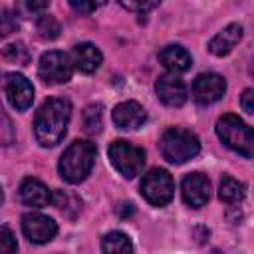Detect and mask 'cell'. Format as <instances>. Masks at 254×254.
<instances>
[{"label":"cell","instance_id":"cell-1","mask_svg":"<svg viewBox=\"0 0 254 254\" xmlns=\"http://www.w3.org/2000/svg\"><path fill=\"white\" fill-rule=\"evenodd\" d=\"M71 117V103L65 97H50L46 99L34 117V133L42 147L58 145L65 131Z\"/></svg>","mask_w":254,"mask_h":254},{"label":"cell","instance_id":"cell-2","mask_svg":"<svg viewBox=\"0 0 254 254\" xmlns=\"http://www.w3.org/2000/svg\"><path fill=\"white\" fill-rule=\"evenodd\" d=\"M95 145L91 141H73L62 155L60 159V175L64 181L75 185V183H81L91 167H93V161H95Z\"/></svg>","mask_w":254,"mask_h":254},{"label":"cell","instance_id":"cell-3","mask_svg":"<svg viewBox=\"0 0 254 254\" xmlns=\"http://www.w3.org/2000/svg\"><path fill=\"white\" fill-rule=\"evenodd\" d=\"M159 149H161L163 159H167L169 163L181 165V163H187V161H190L198 155L200 141L189 129L171 127L163 133V137L159 141Z\"/></svg>","mask_w":254,"mask_h":254},{"label":"cell","instance_id":"cell-4","mask_svg":"<svg viewBox=\"0 0 254 254\" xmlns=\"http://www.w3.org/2000/svg\"><path fill=\"white\" fill-rule=\"evenodd\" d=\"M216 135L228 149L240 153L242 157L250 159L254 155V133L238 115H222L216 121Z\"/></svg>","mask_w":254,"mask_h":254},{"label":"cell","instance_id":"cell-5","mask_svg":"<svg viewBox=\"0 0 254 254\" xmlns=\"http://www.w3.org/2000/svg\"><path fill=\"white\" fill-rule=\"evenodd\" d=\"M107 155H109L111 165L125 179L137 177L145 167V151L141 147L129 143V141H123V139L113 141L107 149Z\"/></svg>","mask_w":254,"mask_h":254},{"label":"cell","instance_id":"cell-6","mask_svg":"<svg viewBox=\"0 0 254 254\" xmlns=\"http://www.w3.org/2000/svg\"><path fill=\"white\" fill-rule=\"evenodd\" d=\"M173 192H175V183L165 169H153L141 181V194L153 206H165L167 202H171Z\"/></svg>","mask_w":254,"mask_h":254},{"label":"cell","instance_id":"cell-7","mask_svg":"<svg viewBox=\"0 0 254 254\" xmlns=\"http://www.w3.org/2000/svg\"><path fill=\"white\" fill-rule=\"evenodd\" d=\"M71 71H73V64H71L69 56L64 54V52L52 50V52H46L40 58L38 75L48 85H60V83L69 81L71 79Z\"/></svg>","mask_w":254,"mask_h":254},{"label":"cell","instance_id":"cell-8","mask_svg":"<svg viewBox=\"0 0 254 254\" xmlns=\"http://www.w3.org/2000/svg\"><path fill=\"white\" fill-rule=\"evenodd\" d=\"M2 89L16 111H26L34 101V87L22 73H4L2 75Z\"/></svg>","mask_w":254,"mask_h":254},{"label":"cell","instance_id":"cell-9","mask_svg":"<svg viewBox=\"0 0 254 254\" xmlns=\"http://www.w3.org/2000/svg\"><path fill=\"white\" fill-rule=\"evenodd\" d=\"M22 232L24 236L34 244H46L58 234V224L54 218L40 214V212H28L22 216Z\"/></svg>","mask_w":254,"mask_h":254},{"label":"cell","instance_id":"cell-10","mask_svg":"<svg viewBox=\"0 0 254 254\" xmlns=\"http://www.w3.org/2000/svg\"><path fill=\"white\" fill-rule=\"evenodd\" d=\"M226 91V81L218 73H200L192 83V97L200 105H210L218 101Z\"/></svg>","mask_w":254,"mask_h":254},{"label":"cell","instance_id":"cell-11","mask_svg":"<svg viewBox=\"0 0 254 254\" xmlns=\"http://www.w3.org/2000/svg\"><path fill=\"white\" fill-rule=\"evenodd\" d=\"M181 194L189 206L200 208L210 198V181L202 173H189L181 183Z\"/></svg>","mask_w":254,"mask_h":254},{"label":"cell","instance_id":"cell-12","mask_svg":"<svg viewBox=\"0 0 254 254\" xmlns=\"http://www.w3.org/2000/svg\"><path fill=\"white\" fill-rule=\"evenodd\" d=\"M155 91H157V97L169 107H181L187 101V95H189L185 81L175 73L161 75L155 83Z\"/></svg>","mask_w":254,"mask_h":254},{"label":"cell","instance_id":"cell-13","mask_svg":"<svg viewBox=\"0 0 254 254\" xmlns=\"http://www.w3.org/2000/svg\"><path fill=\"white\" fill-rule=\"evenodd\" d=\"M111 119H113L115 127H119L123 131H135V129H139L145 123L147 113H145L141 103H137V101H123V103L113 107Z\"/></svg>","mask_w":254,"mask_h":254},{"label":"cell","instance_id":"cell-14","mask_svg":"<svg viewBox=\"0 0 254 254\" xmlns=\"http://www.w3.org/2000/svg\"><path fill=\"white\" fill-rule=\"evenodd\" d=\"M20 198L26 206L42 208V206H48L52 202V190L42 181L28 177L20 185Z\"/></svg>","mask_w":254,"mask_h":254},{"label":"cell","instance_id":"cell-15","mask_svg":"<svg viewBox=\"0 0 254 254\" xmlns=\"http://www.w3.org/2000/svg\"><path fill=\"white\" fill-rule=\"evenodd\" d=\"M71 58H73L71 64H73L79 71H83V73H93V71L101 65V60H103L99 48H95V46L89 44V42L77 44V46L73 48Z\"/></svg>","mask_w":254,"mask_h":254},{"label":"cell","instance_id":"cell-16","mask_svg":"<svg viewBox=\"0 0 254 254\" xmlns=\"http://www.w3.org/2000/svg\"><path fill=\"white\" fill-rule=\"evenodd\" d=\"M159 62L171 71V73H183V71H187L189 67H190V64H192V58H190V54L183 48V46H177V44H171V46H167V48H163L161 52H159Z\"/></svg>","mask_w":254,"mask_h":254},{"label":"cell","instance_id":"cell-17","mask_svg":"<svg viewBox=\"0 0 254 254\" xmlns=\"http://www.w3.org/2000/svg\"><path fill=\"white\" fill-rule=\"evenodd\" d=\"M242 38V26L240 24H228L226 28H222L210 42H208V50L214 56H226L232 52V48L240 42Z\"/></svg>","mask_w":254,"mask_h":254},{"label":"cell","instance_id":"cell-18","mask_svg":"<svg viewBox=\"0 0 254 254\" xmlns=\"http://www.w3.org/2000/svg\"><path fill=\"white\" fill-rule=\"evenodd\" d=\"M103 254H133V242L125 232L111 230L101 238Z\"/></svg>","mask_w":254,"mask_h":254},{"label":"cell","instance_id":"cell-19","mask_svg":"<svg viewBox=\"0 0 254 254\" xmlns=\"http://www.w3.org/2000/svg\"><path fill=\"white\" fill-rule=\"evenodd\" d=\"M52 202L56 204L58 210H62L67 218H75L77 212L81 210V200L73 194V192H67V190H56L52 194Z\"/></svg>","mask_w":254,"mask_h":254},{"label":"cell","instance_id":"cell-20","mask_svg":"<svg viewBox=\"0 0 254 254\" xmlns=\"http://www.w3.org/2000/svg\"><path fill=\"white\" fill-rule=\"evenodd\" d=\"M218 196L226 204H236L244 198V185L232 177H222L218 187Z\"/></svg>","mask_w":254,"mask_h":254},{"label":"cell","instance_id":"cell-21","mask_svg":"<svg viewBox=\"0 0 254 254\" xmlns=\"http://www.w3.org/2000/svg\"><path fill=\"white\" fill-rule=\"evenodd\" d=\"M81 121H83V129L87 133H99L101 131V125H103V105L101 103L87 105L83 109Z\"/></svg>","mask_w":254,"mask_h":254},{"label":"cell","instance_id":"cell-22","mask_svg":"<svg viewBox=\"0 0 254 254\" xmlns=\"http://www.w3.org/2000/svg\"><path fill=\"white\" fill-rule=\"evenodd\" d=\"M2 58L8 62H14L18 65H26L30 62V52L22 42H16V44H8L2 50Z\"/></svg>","mask_w":254,"mask_h":254},{"label":"cell","instance_id":"cell-23","mask_svg":"<svg viewBox=\"0 0 254 254\" xmlns=\"http://www.w3.org/2000/svg\"><path fill=\"white\" fill-rule=\"evenodd\" d=\"M36 30L40 34V38L44 40H54L60 36V22L54 16H42L36 24Z\"/></svg>","mask_w":254,"mask_h":254},{"label":"cell","instance_id":"cell-24","mask_svg":"<svg viewBox=\"0 0 254 254\" xmlns=\"http://www.w3.org/2000/svg\"><path fill=\"white\" fill-rule=\"evenodd\" d=\"M16 250H18V242H16L14 232L2 226L0 228V254H16Z\"/></svg>","mask_w":254,"mask_h":254},{"label":"cell","instance_id":"cell-25","mask_svg":"<svg viewBox=\"0 0 254 254\" xmlns=\"http://www.w3.org/2000/svg\"><path fill=\"white\" fill-rule=\"evenodd\" d=\"M12 139H14V133H12L10 119L4 115V111H2V103H0V143H2V145H10Z\"/></svg>","mask_w":254,"mask_h":254},{"label":"cell","instance_id":"cell-26","mask_svg":"<svg viewBox=\"0 0 254 254\" xmlns=\"http://www.w3.org/2000/svg\"><path fill=\"white\" fill-rule=\"evenodd\" d=\"M16 26H18L16 24V18L10 12H2L0 14V36H6L10 32H14Z\"/></svg>","mask_w":254,"mask_h":254},{"label":"cell","instance_id":"cell-27","mask_svg":"<svg viewBox=\"0 0 254 254\" xmlns=\"http://www.w3.org/2000/svg\"><path fill=\"white\" fill-rule=\"evenodd\" d=\"M123 8L127 10H137V12H147L155 6H159V2H121Z\"/></svg>","mask_w":254,"mask_h":254},{"label":"cell","instance_id":"cell-28","mask_svg":"<svg viewBox=\"0 0 254 254\" xmlns=\"http://www.w3.org/2000/svg\"><path fill=\"white\" fill-rule=\"evenodd\" d=\"M252 99H254V91H252V89H246V91L242 93V99H240V105H242V109H244L246 113H254V103H252Z\"/></svg>","mask_w":254,"mask_h":254},{"label":"cell","instance_id":"cell-29","mask_svg":"<svg viewBox=\"0 0 254 254\" xmlns=\"http://www.w3.org/2000/svg\"><path fill=\"white\" fill-rule=\"evenodd\" d=\"M71 4V8L73 10H77V12H85V14H89V12H93L99 4H93V2H69Z\"/></svg>","mask_w":254,"mask_h":254},{"label":"cell","instance_id":"cell-30","mask_svg":"<svg viewBox=\"0 0 254 254\" xmlns=\"http://www.w3.org/2000/svg\"><path fill=\"white\" fill-rule=\"evenodd\" d=\"M28 8L30 10H42V8H48V2H28Z\"/></svg>","mask_w":254,"mask_h":254},{"label":"cell","instance_id":"cell-31","mask_svg":"<svg viewBox=\"0 0 254 254\" xmlns=\"http://www.w3.org/2000/svg\"><path fill=\"white\" fill-rule=\"evenodd\" d=\"M4 202V190H2V187H0V204Z\"/></svg>","mask_w":254,"mask_h":254}]
</instances>
